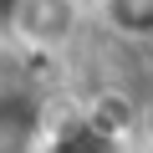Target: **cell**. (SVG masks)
I'll use <instances>...</instances> for the list:
<instances>
[{"instance_id": "4", "label": "cell", "mask_w": 153, "mask_h": 153, "mask_svg": "<svg viewBox=\"0 0 153 153\" xmlns=\"http://www.w3.org/2000/svg\"><path fill=\"white\" fill-rule=\"evenodd\" d=\"M97 16L123 41H153V0H102Z\"/></svg>"}, {"instance_id": "1", "label": "cell", "mask_w": 153, "mask_h": 153, "mask_svg": "<svg viewBox=\"0 0 153 153\" xmlns=\"http://www.w3.org/2000/svg\"><path fill=\"white\" fill-rule=\"evenodd\" d=\"M46 138V107H41V87L26 71L0 66V153H21L31 143Z\"/></svg>"}, {"instance_id": "6", "label": "cell", "mask_w": 153, "mask_h": 153, "mask_svg": "<svg viewBox=\"0 0 153 153\" xmlns=\"http://www.w3.org/2000/svg\"><path fill=\"white\" fill-rule=\"evenodd\" d=\"M82 5H87V10H97V5H102V0H82Z\"/></svg>"}, {"instance_id": "3", "label": "cell", "mask_w": 153, "mask_h": 153, "mask_svg": "<svg viewBox=\"0 0 153 153\" xmlns=\"http://www.w3.org/2000/svg\"><path fill=\"white\" fill-rule=\"evenodd\" d=\"M41 153H123V133H117L107 117H97V112H87V117H61L56 128H46Z\"/></svg>"}, {"instance_id": "2", "label": "cell", "mask_w": 153, "mask_h": 153, "mask_svg": "<svg viewBox=\"0 0 153 153\" xmlns=\"http://www.w3.org/2000/svg\"><path fill=\"white\" fill-rule=\"evenodd\" d=\"M82 16H87L82 0H21V31H16V41L31 46V51H61L76 36Z\"/></svg>"}, {"instance_id": "5", "label": "cell", "mask_w": 153, "mask_h": 153, "mask_svg": "<svg viewBox=\"0 0 153 153\" xmlns=\"http://www.w3.org/2000/svg\"><path fill=\"white\" fill-rule=\"evenodd\" d=\"M16 31H21V0H0V46L16 41Z\"/></svg>"}]
</instances>
